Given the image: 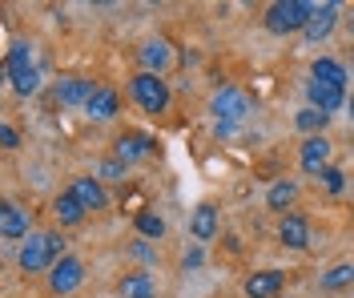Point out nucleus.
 <instances>
[{"label":"nucleus","mask_w":354,"mask_h":298,"mask_svg":"<svg viewBox=\"0 0 354 298\" xmlns=\"http://www.w3.org/2000/svg\"><path fill=\"white\" fill-rule=\"evenodd\" d=\"M61 258H65V238L61 234H32L28 242H21V254H17L24 274H44Z\"/></svg>","instance_id":"1"},{"label":"nucleus","mask_w":354,"mask_h":298,"mask_svg":"<svg viewBox=\"0 0 354 298\" xmlns=\"http://www.w3.org/2000/svg\"><path fill=\"white\" fill-rule=\"evenodd\" d=\"M314 8H318V4H310V0H278V4H270V8H266V28H270L274 37L306 32Z\"/></svg>","instance_id":"2"},{"label":"nucleus","mask_w":354,"mask_h":298,"mask_svg":"<svg viewBox=\"0 0 354 298\" xmlns=\"http://www.w3.org/2000/svg\"><path fill=\"white\" fill-rule=\"evenodd\" d=\"M129 97L145 109V113H165V109H169V85H165V77H157V73H137L129 81Z\"/></svg>","instance_id":"3"},{"label":"nucleus","mask_w":354,"mask_h":298,"mask_svg":"<svg viewBox=\"0 0 354 298\" xmlns=\"http://www.w3.org/2000/svg\"><path fill=\"white\" fill-rule=\"evenodd\" d=\"M250 109H254V97H250L245 89H238V85H221V89L214 93V101H209V113L218 117L221 125L242 121Z\"/></svg>","instance_id":"4"},{"label":"nucleus","mask_w":354,"mask_h":298,"mask_svg":"<svg viewBox=\"0 0 354 298\" xmlns=\"http://www.w3.org/2000/svg\"><path fill=\"white\" fill-rule=\"evenodd\" d=\"M81 282H85V262H81L77 254H65V258L48 270V290L57 298H68L73 290H81Z\"/></svg>","instance_id":"5"},{"label":"nucleus","mask_w":354,"mask_h":298,"mask_svg":"<svg viewBox=\"0 0 354 298\" xmlns=\"http://www.w3.org/2000/svg\"><path fill=\"white\" fill-rule=\"evenodd\" d=\"M0 238L4 242H28V209H21L17 202H4L0 206Z\"/></svg>","instance_id":"6"},{"label":"nucleus","mask_w":354,"mask_h":298,"mask_svg":"<svg viewBox=\"0 0 354 298\" xmlns=\"http://www.w3.org/2000/svg\"><path fill=\"white\" fill-rule=\"evenodd\" d=\"M153 153V138L149 133H121V138L113 141V158L121 161V165H133V161L149 158Z\"/></svg>","instance_id":"7"},{"label":"nucleus","mask_w":354,"mask_h":298,"mask_svg":"<svg viewBox=\"0 0 354 298\" xmlns=\"http://www.w3.org/2000/svg\"><path fill=\"white\" fill-rule=\"evenodd\" d=\"M306 97H310V109H318V113H338L346 105V93L334 89V85H322V81H310Z\"/></svg>","instance_id":"8"},{"label":"nucleus","mask_w":354,"mask_h":298,"mask_svg":"<svg viewBox=\"0 0 354 298\" xmlns=\"http://www.w3.org/2000/svg\"><path fill=\"white\" fill-rule=\"evenodd\" d=\"M334 21H338V4L326 0V4H318V8H314V17H310V24H306V32H302V37H306L310 45H318V41H326V37H330Z\"/></svg>","instance_id":"9"},{"label":"nucleus","mask_w":354,"mask_h":298,"mask_svg":"<svg viewBox=\"0 0 354 298\" xmlns=\"http://www.w3.org/2000/svg\"><path fill=\"white\" fill-rule=\"evenodd\" d=\"M93 93H97V85L88 77H61L57 81V101L61 105H88Z\"/></svg>","instance_id":"10"},{"label":"nucleus","mask_w":354,"mask_h":298,"mask_svg":"<svg viewBox=\"0 0 354 298\" xmlns=\"http://www.w3.org/2000/svg\"><path fill=\"white\" fill-rule=\"evenodd\" d=\"M282 282H286V278H282V270H258V274L245 278L242 295L245 298H278Z\"/></svg>","instance_id":"11"},{"label":"nucleus","mask_w":354,"mask_h":298,"mask_svg":"<svg viewBox=\"0 0 354 298\" xmlns=\"http://www.w3.org/2000/svg\"><path fill=\"white\" fill-rule=\"evenodd\" d=\"M68 189H73V198H77L85 209H105V206H109L105 185L97 182V178H73V182H68Z\"/></svg>","instance_id":"12"},{"label":"nucleus","mask_w":354,"mask_h":298,"mask_svg":"<svg viewBox=\"0 0 354 298\" xmlns=\"http://www.w3.org/2000/svg\"><path fill=\"white\" fill-rule=\"evenodd\" d=\"M278 242H282V246H290V250H306V246H310V226H306V218L286 214V218L278 222Z\"/></svg>","instance_id":"13"},{"label":"nucleus","mask_w":354,"mask_h":298,"mask_svg":"<svg viewBox=\"0 0 354 298\" xmlns=\"http://www.w3.org/2000/svg\"><path fill=\"white\" fill-rule=\"evenodd\" d=\"M117 109H121V97H117V89H109V85H97V93L88 97V105H85V113L93 117V121H113Z\"/></svg>","instance_id":"14"},{"label":"nucleus","mask_w":354,"mask_h":298,"mask_svg":"<svg viewBox=\"0 0 354 298\" xmlns=\"http://www.w3.org/2000/svg\"><path fill=\"white\" fill-rule=\"evenodd\" d=\"M169 61H174L169 41L153 37V41H145V45H141V73H157V77H161V69H165Z\"/></svg>","instance_id":"15"},{"label":"nucleus","mask_w":354,"mask_h":298,"mask_svg":"<svg viewBox=\"0 0 354 298\" xmlns=\"http://www.w3.org/2000/svg\"><path fill=\"white\" fill-rule=\"evenodd\" d=\"M298 161H302V169H306V174H322V169H326V161H330V141H326V138H306V141H302Z\"/></svg>","instance_id":"16"},{"label":"nucleus","mask_w":354,"mask_h":298,"mask_svg":"<svg viewBox=\"0 0 354 298\" xmlns=\"http://www.w3.org/2000/svg\"><path fill=\"white\" fill-rule=\"evenodd\" d=\"M310 81H322V85H334V89L346 93V69L334 61V57H318L310 65Z\"/></svg>","instance_id":"17"},{"label":"nucleus","mask_w":354,"mask_h":298,"mask_svg":"<svg viewBox=\"0 0 354 298\" xmlns=\"http://www.w3.org/2000/svg\"><path fill=\"white\" fill-rule=\"evenodd\" d=\"M53 214H57V222H61V226H77V222H85L88 209L73 198V189H61V194L53 198Z\"/></svg>","instance_id":"18"},{"label":"nucleus","mask_w":354,"mask_h":298,"mask_svg":"<svg viewBox=\"0 0 354 298\" xmlns=\"http://www.w3.org/2000/svg\"><path fill=\"white\" fill-rule=\"evenodd\" d=\"M117 295L121 298H153L157 286L149 274H141V270H133V274H125L121 282H117Z\"/></svg>","instance_id":"19"},{"label":"nucleus","mask_w":354,"mask_h":298,"mask_svg":"<svg viewBox=\"0 0 354 298\" xmlns=\"http://www.w3.org/2000/svg\"><path fill=\"white\" fill-rule=\"evenodd\" d=\"M189 234H194L198 242H209V238L218 234V209L214 206H198L194 209V218H189Z\"/></svg>","instance_id":"20"},{"label":"nucleus","mask_w":354,"mask_h":298,"mask_svg":"<svg viewBox=\"0 0 354 298\" xmlns=\"http://www.w3.org/2000/svg\"><path fill=\"white\" fill-rule=\"evenodd\" d=\"M318 286H322V290H342V286H354V262H338V266H330L326 274L318 278Z\"/></svg>","instance_id":"21"},{"label":"nucleus","mask_w":354,"mask_h":298,"mask_svg":"<svg viewBox=\"0 0 354 298\" xmlns=\"http://www.w3.org/2000/svg\"><path fill=\"white\" fill-rule=\"evenodd\" d=\"M294 198H298V185L294 182H274L270 185V194H266V206L270 209H286V206H294Z\"/></svg>","instance_id":"22"},{"label":"nucleus","mask_w":354,"mask_h":298,"mask_svg":"<svg viewBox=\"0 0 354 298\" xmlns=\"http://www.w3.org/2000/svg\"><path fill=\"white\" fill-rule=\"evenodd\" d=\"M294 125H298L302 133H310V138H322V129L330 125V113H318V109H302Z\"/></svg>","instance_id":"23"},{"label":"nucleus","mask_w":354,"mask_h":298,"mask_svg":"<svg viewBox=\"0 0 354 298\" xmlns=\"http://www.w3.org/2000/svg\"><path fill=\"white\" fill-rule=\"evenodd\" d=\"M8 81H12V89L21 93V97H28V93H37V89H41V73L32 69V65H28V69L8 73Z\"/></svg>","instance_id":"24"},{"label":"nucleus","mask_w":354,"mask_h":298,"mask_svg":"<svg viewBox=\"0 0 354 298\" xmlns=\"http://www.w3.org/2000/svg\"><path fill=\"white\" fill-rule=\"evenodd\" d=\"M28 57H32V48L24 45V41H17V45L8 48V57H4V73H17V69H28V65H32V61H28Z\"/></svg>","instance_id":"25"},{"label":"nucleus","mask_w":354,"mask_h":298,"mask_svg":"<svg viewBox=\"0 0 354 298\" xmlns=\"http://www.w3.org/2000/svg\"><path fill=\"white\" fill-rule=\"evenodd\" d=\"M137 234H141V238H161V234H165V222H161L157 214H149V209H141V214H137Z\"/></svg>","instance_id":"26"},{"label":"nucleus","mask_w":354,"mask_h":298,"mask_svg":"<svg viewBox=\"0 0 354 298\" xmlns=\"http://www.w3.org/2000/svg\"><path fill=\"white\" fill-rule=\"evenodd\" d=\"M101 178H105V182H125V165H121L117 158L105 161V165H101Z\"/></svg>","instance_id":"27"},{"label":"nucleus","mask_w":354,"mask_h":298,"mask_svg":"<svg viewBox=\"0 0 354 298\" xmlns=\"http://www.w3.org/2000/svg\"><path fill=\"white\" fill-rule=\"evenodd\" d=\"M318 178L326 182V189H330V194H338V189H342V169H334V165H326Z\"/></svg>","instance_id":"28"},{"label":"nucleus","mask_w":354,"mask_h":298,"mask_svg":"<svg viewBox=\"0 0 354 298\" xmlns=\"http://www.w3.org/2000/svg\"><path fill=\"white\" fill-rule=\"evenodd\" d=\"M0 141H4V149H17V145H21V133H17L12 125H0Z\"/></svg>","instance_id":"29"},{"label":"nucleus","mask_w":354,"mask_h":298,"mask_svg":"<svg viewBox=\"0 0 354 298\" xmlns=\"http://www.w3.org/2000/svg\"><path fill=\"white\" fill-rule=\"evenodd\" d=\"M194 266H201V250H194V254H185V270H194Z\"/></svg>","instance_id":"30"},{"label":"nucleus","mask_w":354,"mask_h":298,"mask_svg":"<svg viewBox=\"0 0 354 298\" xmlns=\"http://www.w3.org/2000/svg\"><path fill=\"white\" fill-rule=\"evenodd\" d=\"M351 117H354V93H351Z\"/></svg>","instance_id":"31"}]
</instances>
